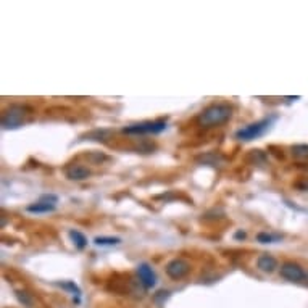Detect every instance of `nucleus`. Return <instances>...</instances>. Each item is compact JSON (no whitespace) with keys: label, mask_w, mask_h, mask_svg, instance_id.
Returning <instances> with one entry per match:
<instances>
[{"label":"nucleus","mask_w":308,"mask_h":308,"mask_svg":"<svg viewBox=\"0 0 308 308\" xmlns=\"http://www.w3.org/2000/svg\"><path fill=\"white\" fill-rule=\"evenodd\" d=\"M232 116V108L226 104H213L207 107L205 110L198 115L197 123L202 128H213L224 125L226 121H229Z\"/></svg>","instance_id":"1"},{"label":"nucleus","mask_w":308,"mask_h":308,"mask_svg":"<svg viewBox=\"0 0 308 308\" xmlns=\"http://www.w3.org/2000/svg\"><path fill=\"white\" fill-rule=\"evenodd\" d=\"M28 112H29L28 107L19 105V104H13V105H10L3 112L0 125H2V128L6 129V131H15V129L23 126L24 118H26V115H28Z\"/></svg>","instance_id":"2"},{"label":"nucleus","mask_w":308,"mask_h":308,"mask_svg":"<svg viewBox=\"0 0 308 308\" xmlns=\"http://www.w3.org/2000/svg\"><path fill=\"white\" fill-rule=\"evenodd\" d=\"M276 116H271V118H265V120H260L257 123H252V125H247L245 128H241L239 131H236V139L239 141H244V142H249L253 139H258L260 136H263L266 131L270 129V126L275 123Z\"/></svg>","instance_id":"3"},{"label":"nucleus","mask_w":308,"mask_h":308,"mask_svg":"<svg viewBox=\"0 0 308 308\" xmlns=\"http://www.w3.org/2000/svg\"><path fill=\"white\" fill-rule=\"evenodd\" d=\"M166 129V121L165 120H155V121H142L136 123V125L123 128V133L131 134V136H139V134H160Z\"/></svg>","instance_id":"4"},{"label":"nucleus","mask_w":308,"mask_h":308,"mask_svg":"<svg viewBox=\"0 0 308 308\" xmlns=\"http://www.w3.org/2000/svg\"><path fill=\"white\" fill-rule=\"evenodd\" d=\"M281 276L291 283H307L308 281L307 271L299 263L294 262H284L281 265Z\"/></svg>","instance_id":"5"},{"label":"nucleus","mask_w":308,"mask_h":308,"mask_svg":"<svg viewBox=\"0 0 308 308\" xmlns=\"http://www.w3.org/2000/svg\"><path fill=\"white\" fill-rule=\"evenodd\" d=\"M57 203H58V197L55 194H45V195L40 197L36 203L28 205V208L26 210H28L29 213H36V215L52 213V211H55Z\"/></svg>","instance_id":"6"},{"label":"nucleus","mask_w":308,"mask_h":308,"mask_svg":"<svg viewBox=\"0 0 308 308\" xmlns=\"http://www.w3.org/2000/svg\"><path fill=\"white\" fill-rule=\"evenodd\" d=\"M166 275L174 279V281H179L182 278H186L190 271V265L189 262H186L184 258H173L171 262H168L166 265Z\"/></svg>","instance_id":"7"},{"label":"nucleus","mask_w":308,"mask_h":308,"mask_svg":"<svg viewBox=\"0 0 308 308\" xmlns=\"http://www.w3.org/2000/svg\"><path fill=\"white\" fill-rule=\"evenodd\" d=\"M138 276H139L141 284L144 287H147V289H150V287H154L156 284V275L149 263H141L138 266Z\"/></svg>","instance_id":"8"},{"label":"nucleus","mask_w":308,"mask_h":308,"mask_svg":"<svg viewBox=\"0 0 308 308\" xmlns=\"http://www.w3.org/2000/svg\"><path fill=\"white\" fill-rule=\"evenodd\" d=\"M65 176L70 181H86L91 176V169H87L83 165H68L65 166Z\"/></svg>","instance_id":"9"},{"label":"nucleus","mask_w":308,"mask_h":308,"mask_svg":"<svg viewBox=\"0 0 308 308\" xmlns=\"http://www.w3.org/2000/svg\"><path fill=\"white\" fill-rule=\"evenodd\" d=\"M257 268L263 273H273L278 268V260L270 253H263L257 260Z\"/></svg>","instance_id":"10"},{"label":"nucleus","mask_w":308,"mask_h":308,"mask_svg":"<svg viewBox=\"0 0 308 308\" xmlns=\"http://www.w3.org/2000/svg\"><path fill=\"white\" fill-rule=\"evenodd\" d=\"M198 163H203V165H210V166H215V168H221L223 165H226V158L221 154H216V152H208L202 156L197 158Z\"/></svg>","instance_id":"11"},{"label":"nucleus","mask_w":308,"mask_h":308,"mask_svg":"<svg viewBox=\"0 0 308 308\" xmlns=\"http://www.w3.org/2000/svg\"><path fill=\"white\" fill-rule=\"evenodd\" d=\"M15 297H16V300H18V302L21 304L23 307H26V308H32V305H34V299H32V296H31V294H29L28 291L18 289V291H15Z\"/></svg>","instance_id":"12"},{"label":"nucleus","mask_w":308,"mask_h":308,"mask_svg":"<svg viewBox=\"0 0 308 308\" xmlns=\"http://www.w3.org/2000/svg\"><path fill=\"white\" fill-rule=\"evenodd\" d=\"M70 237H71L73 244L76 245V247H78L79 250H83V249L87 247V239H86V236L83 234V232L71 229V231H70Z\"/></svg>","instance_id":"13"},{"label":"nucleus","mask_w":308,"mask_h":308,"mask_svg":"<svg viewBox=\"0 0 308 308\" xmlns=\"http://www.w3.org/2000/svg\"><path fill=\"white\" fill-rule=\"evenodd\" d=\"M121 242L120 237H105V236H100V237H95L94 239V244L99 245V247H112V245H118Z\"/></svg>","instance_id":"14"},{"label":"nucleus","mask_w":308,"mask_h":308,"mask_svg":"<svg viewBox=\"0 0 308 308\" xmlns=\"http://www.w3.org/2000/svg\"><path fill=\"white\" fill-rule=\"evenodd\" d=\"M283 236L279 234H271V232H258L257 234V241L260 244H275V242H279Z\"/></svg>","instance_id":"15"},{"label":"nucleus","mask_w":308,"mask_h":308,"mask_svg":"<svg viewBox=\"0 0 308 308\" xmlns=\"http://www.w3.org/2000/svg\"><path fill=\"white\" fill-rule=\"evenodd\" d=\"M292 155L296 156V158H300V160L308 158V146L307 144H297V146H294L292 147Z\"/></svg>","instance_id":"16"},{"label":"nucleus","mask_w":308,"mask_h":308,"mask_svg":"<svg viewBox=\"0 0 308 308\" xmlns=\"http://www.w3.org/2000/svg\"><path fill=\"white\" fill-rule=\"evenodd\" d=\"M60 286L63 287V289L70 291L74 297H76V302H79V297H81V289L78 284H74V281H65V283H60Z\"/></svg>","instance_id":"17"},{"label":"nucleus","mask_w":308,"mask_h":308,"mask_svg":"<svg viewBox=\"0 0 308 308\" xmlns=\"http://www.w3.org/2000/svg\"><path fill=\"white\" fill-rule=\"evenodd\" d=\"M253 160V163H263L266 161V155H265V152H262V150H252L250 152V155H249V160Z\"/></svg>","instance_id":"18"},{"label":"nucleus","mask_w":308,"mask_h":308,"mask_svg":"<svg viewBox=\"0 0 308 308\" xmlns=\"http://www.w3.org/2000/svg\"><path fill=\"white\" fill-rule=\"evenodd\" d=\"M294 186H296L299 190H308V177H302V179L297 181Z\"/></svg>","instance_id":"19"},{"label":"nucleus","mask_w":308,"mask_h":308,"mask_svg":"<svg viewBox=\"0 0 308 308\" xmlns=\"http://www.w3.org/2000/svg\"><path fill=\"white\" fill-rule=\"evenodd\" d=\"M245 237H247V232H245V231H237L236 234H234V239H242V241H244Z\"/></svg>","instance_id":"20"}]
</instances>
